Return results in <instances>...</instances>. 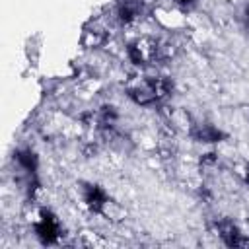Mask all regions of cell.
Segmentation results:
<instances>
[{
    "label": "cell",
    "instance_id": "1",
    "mask_svg": "<svg viewBox=\"0 0 249 249\" xmlns=\"http://www.w3.org/2000/svg\"><path fill=\"white\" fill-rule=\"evenodd\" d=\"M216 231L228 247H249V235L241 233L230 218H220L216 222Z\"/></svg>",
    "mask_w": 249,
    "mask_h": 249
},
{
    "label": "cell",
    "instance_id": "2",
    "mask_svg": "<svg viewBox=\"0 0 249 249\" xmlns=\"http://www.w3.org/2000/svg\"><path fill=\"white\" fill-rule=\"evenodd\" d=\"M35 233H37V237L43 241V243H56L58 241V237L62 235V230H60V224H58V220L51 214V212H41V216H39V220L35 222Z\"/></svg>",
    "mask_w": 249,
    "mask_h": 249
},
{
    "label": "cell",
    "instance_id": "3",
    "mask_svg": "<svg viewBox=\"0 0 249 249\" xmlns=\"http://www.w3.org/2000/svg\"><path fill=\"white\" fill-rule=\"evenodd\" d=\"M82 195H84V202H86V206H88L91 212H95V214L101 212L103 204H105L107 198H109L107 193H105L101 187H97V185H84Z\"/></svg>",
    "mask_w": 249,
    "mask_h": 249
},
{
    "label": "cell",
    "instance_id": "4",
    "mask_svg": "<svg viewBox=\"0 0 249 249\" xmlns=\"http://www.w3.org/2000/svg\"><path fill=\"white\" fill-rule=\"evenodd\" d=\"M189 134H191L195 140H198V142H218V140L222 138V132H220L216 126L206 124V123H204V124L195 123Z\"/></svg>",
    "mask_w": 249,
    "mask_h": 249
},
{
    "label": "cell",
    "instance_id": "5",
    "mask_svg": "<svg viewBox=\"0 0 249 249\" xmlns=\"http://www.w3.org/2000/svg\"><path fill=\"white\" fill-rule=\"evenodd\" d=\"M154 16H156V19H158L161 25H165V27H177V25L181 23V16H179L175 10H171V8H158V10L154 12Z\"/></svg>",
    "mask_w": 249,
    "mask_h": 249
},
{
    "label": "cell",
    "instance_id": "6",
    "mask_svg": "<svg viewBox=\"0 0 249 249\" xmlns=\"http://www.w3.org/2000/svg\"><path fill=\"white\" fill-rule=\"evenodd\" d=\"M105 43V33H103V29H97V27H93V29H86L84 31V35H82V45L84 47H99V45H103Z\"/></svg>",
    "mask_w": 249,
    "mask_h": 249
},
{
    "label": "cell",
    "instance_id": "7",
    "mask_svg": "<svg viewBox=\"0 0 249 249\" xmlns=\"http://www.w3.org/2000/svg\"><path fill=\"white\" fill-rule=\"evenodd\" d=\"M99 214H103L107 220H113V222H117V220L124 218V210H123V206H121L119 202L111 200V198H107V202L103 204V208H101V212H99Z\"/></svg>",
    "mask_w": 249,
    "mask_h": 249
},
{
    "label": "cell",
    "instance_id": "8",
    "mask_svg": "<svg viewBox=\"0 0 249 249\" xmlns=\"http://www.w3.org/2000/svg\"><path fill=\"white\" fill-rule=\"evenodd\" d=\"M243 177H245V181L249 183V163L245 165V171H243Z\"/></svg>",
    "mask_w": 249,
    "mask_h": 249
},
{
    "label": "cell",
    "instance_id": "9",
    "mask_svg": "<svg viewBox=\"0 0 249 249\" xmlns=\"http://www.w3.org/2000/svg\"><path fill=\"white\" fill-rule=\"evenodd\" d=\"M177 2H181V4H189L191 0H177Z\"/></svg>",
    "mask_w": 249,
    "mask_h": 249
},
{
    "label": "cell",
    "instance_id": "10",
    "mask_svg": "<svg viewBox=\"0 0 249 249\" xmlns=\"http://www.w3.org/2000/svg\"><path fill=\"white\" fill-rule=\"evenodd\" d=\"M247 19H249V8H247Z\"/></svg>",
    "mask_w": 249,
    "mask_h": 249
}]
</instances>
